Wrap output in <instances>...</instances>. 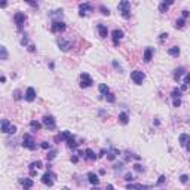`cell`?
<instances>
[{"label": "cell", "instance_id": "obj_1", "mask_svg": "<svg viewBox=\"0 0 190 190\" xmlns=\"http://www.w3.org/2000/svg\"><path fill=\"white\" fill-rule=\"evenodd\" d=\"M117 9H119V12H121V15L123 18H129L131 16V3L128 2V0H122V2H119Z\"/></svg>", "mask_w": 190, "mask_h": 190}, {"label": "cell", "instance_id": "obj_2", "mask_svg": "<svg viewBox=\"0 0 190 190\" xmlns=\"http://www.w3.org/2000/svg\"><path fill=\"white\" fill-rule=\"evenodd\" d=\"M22 147H26L28 150H36L37 146H36V141L33 140L31 135H28V134L24 135V138H22Z\"/></svg>", "mask_w": 190, "mask_h": 190}, {"label": "cell", "instance_id": "obj_3", "mask_svg": "<svg viewBox=\"0 0 190 190\" xmlns=\"http://www.w3.org/2000/svg\"><path fill=\"white\" fill-rule=\"evenodd\" d=\"M131 79H132V82L135 85H142V82H144V79H146V74L142 73V71H140V70H134L131 73Z\"/></svg>", "mask_w": 190, "mask_h": 190}, {"label": "cell", "instance_id": "obj_4", "mask_svg": "<svg viewBox=\"0 0 190 190\" xmlns=\"http://www.w3.org/2000/svg\"><path fill=\"white\" fill-rule=\"evenodd\" d=\"M178 142L181 147H184L187 152H190V135L189 134H181L178 137Z\"/></svg>", "mask_w": 190, "mask_h": 190}, {"label": "cell", "instance_id": "obj_5", "mask_svg": "<svg viewBox=\"0 0 190 190\" xmlns=\"http://www.w3.org/2000/svg\"><path fill=\"white\" fill-rule=\"evenodd\" d=\"M43 125H45L48 129H55V128H57L55 117H54V116H45V117H43Z\"/></svg>", "mask_w": 190, "mask_h": 190}, {"label": "cell", "instance_id": "obj_6", "mask_svg": "<svg viewBox=\"0 0 190 190\" xmlns=\"http://www.w3.org/2000/svg\"><path fill=\"white\" fill-rule=\"evenodd\" d=\"M92 77L88 74V73H82L80 74V86L82 88H89V86H92Z\"/></svg>", "mask_w": 190, "mask_h": 190}, {"label": "cell", "instance_id": "obj_7", "mask_svg": "<svg viewBox=\"0 0 190 190\" xmlns=\"http://www.w3.org/2000/svg\"><path fill=\"white\" fill-rule=\"evenodd\" d=\"M54 178H55V175H54L52 172L48 171L46 174H43V177H42V183L51 187V186H54Z\"/></svg>", "mask_w": 190, "mask_h": 190}, {"label": "cell", "instance_id": "obj_8", "mask_svg": "<svg viewBox=\"0 0 190 190\" xmlns=\"http://www.w3.org/2000/svg\"><path fill=\"white\" fill-rule=\"evenodd\" d=\"M13 21H15L16 26H22V24L27 21V15L24 13V12H16V13L13 15Z\"/></svg>", "mask_w": 190, "mask_h": 190}, {"label": "cell", "instance_id": "obj_9", "mask_svg": "<svg viewBox=\"0 0 190 190\" xmlns=\"http://www.w3.org/2000/svg\"><path fill=\"white\" fill-rule=\"evenodd\" d=\"M65 24L62 22V21H55V22H52V33H61V31H64L65 30Z\"/></svg>", "mask_w": 190, "mask_h": 190}, {"label": "cell", "instance_id": "obj_10", "mask_svg": "<svg viewBox=\"0 0 190 190\" xmlns=\"http://www.w3.org/2000/svg\"><path fill=\"white\" fill-rule=\"evenodd\" d=\"M111 37H113V43H114V46H117V45H119V42H121V40H122V37H123V31L116 28V30H113Z\"/></svg>", "mask_w": 190, "mask_h": 190}, {"label": "cell", "instance_id": "obj_11", "mask_svg": "<svg viewBox=\"0 0 190 190\" xmlns=\"http://www.w3.org/2000/svg\"><path fill=\"white\" fill-rule=\"evenodd\" d=\"M26 100L28 101V103H31V101H34V98H36V89L33 88V86H30V88H27V91H26Z\"/></svg>", "mask_w": 190, "mask_h": 190}, {"label": "cell", "instance_id": "obj_12", "mask_svg": "<svg viewBox=\"0 0 190 190\" xmlns=\"http://www.w3.org/2000/svg\"><path fill=\"white\" fill-rule=\"evenodd\" d=\"M57 43H58V46H60V49H61V51H64V52H67V51L70 49V48H71V43H70V42H67V40H64L62 37H60Z\"/></svg>", "mask_w": 190, "mask_h": 190}, {"label": "cell", "instance_id": "obj_13", "mask_svg": "<svg viewBox=\"0 0 190 190\" xmlns=\"http://www.w3.org/2000/svg\"><path fill=\"white\" fill-rule=\"evenodd\" d=\"M88 181L92 184V186H98L100 184V178L95 172H88Z\"/></svg>", "mask_w": 190, "mask_h": 190}, {"label": "cell", "instance_id": "obj_14", "mask_svg": "<svg viewBox=\"0 0 190 190\" xmlns=\"http://www.w3.org/2000/svg\"><path fill=\"white\" fill-rule=\"evenodd\" d=\"M91 9H92V6H91L89 3H80V6H79V15H80V16H85L86 12H89Z\"/></svg>", "mask_w": 190, "mask_h": 190}, {"label": "cell", "instance_id": "obj_15", "mask_svg": "<svg viewBox=\"0 0 190 190\" xmlns=\"http://www.w3.org/2000/svg\"><path fill=\"white\" fill-rule=\"evenodd\" d=\"M152 58H153V48H146L144 55H142V60H144V62H150Z\"/></svg>", "mask_w": 190, "mask_h": 190}, {"label": "cell", "instance_id": "obj_16", "mask_svg": "<svg viewBox=\"0 0 190 190\" xmlns=\"http://www.w3.org/2000/svg\"><path fill=\"white\" fill-rule=\"evenodd\" d=\"M97 28H98V33H100V37H103V39H106V37L108 36V30H107V27L104 26V24H98V26H97Z\"/></svg>", "mask_w": 190, "mask_h": 190}, {"label": "cell", "instance_id": "obj_17", "mask_svg": "<svg viewBox=\"0 0 190 190\" xmlns=\"http://www.w3.org/2000/svg\"><path fill=\"white\" fill-rule=\"evenodd\" d=\"M19 183H21V186H22L24 189H31V187L34 186V183H33L31 178H21Z\"/></svg>", "mask_w": 190, "mask_h": 190}, {"label": "cell", "instance_id": "obj_18", "mask_svg": "<svg viewBox=\"0 0 190 190\" xmlns=\"http://www.w3.org/2000/svg\"><path fill=\"white\" fill-rule=\"evenodd\" d=\"M184 67H178V68H175V71H174V80L175 82H178L180 79H181V76L184 74Z\"/></svg>", "mask_w": 190, "mask_h": 190}, {"label": "cell", "instance_id": "obj_19", "mask_svg": "<svg viewBox=\"0 0 190 190\" xmlns=\"http://www.w3.org/2000/svg\"><path fill=\"white\" fill-rule=\"evenodd\" d=\"M119 122H121L122 125H126L129 122V116L126 111H122V113H119Z\"/></svg>", "mask_w": 190, "mask_h": 190}, {"label": "cell", "instance_id": "obj_20", "mask_svg": "<svg viewBox=\"0 0 190 190\" xmlns=\"http://www.w3.org/2000/svg\"><path fill=\"white\" fill-rule=\"evenodd\" d=\"M83 156H85L88 160H95V159H97V155H95L94 150H91V149H86V150L83 152Z\"/></svg>", "mask_w": 190, "mask_h": 190}, {"label": "cell", "instance_id": "obj_21", "mask_svg": "<svg viewBox=\"0 0 190 190\" xmlns=\"http://www.w3.org/2000/svg\"><path fill=\"white\" fill-rule=\"evenodd\" d=\"M67 144H68L70 149H77V147H79V142L74 140V135H71V137L67 140Z\"/></svg>", "mask_w": 190, "mask_h": 190}, {"label": "cell", "instance_id": "obj_22", "mask_svg": "<svg viewBox=\"0 0 190 190\" xmlns=\"http://www.w3.org/2000/svg\"><path fill=\"white\" fill-rule=\"evenodd\" d=\"M11 123H9V121L8 119H3L2 121V132H5V134H9V129H11Z\"/></svg>", "mask_w": 190, "mask_h": 190}, {"label": "cell", "instance_id": "obj_23", "mask_svg": "<svg viewBox=\"0 0 190 190\" xmlns=\"http://www.w3.org/2000/svg\"><path fill=\"white\" fill-rule=\"evenodd\" d=\"M168 54H169L171 57H178V55H180V48H178V46L169 48V49H168Z\"/></svg>", "mask_w": 190, "mask_h": 190}, {"label": "cell", "instance_id": "obj_24", "mask_svg": "<svg viewBox=\"0 0 190 190\" xmlns=\"http://www.w3.org/2000/svg\"><path fill=\"white\" fill-rule=\"evenodd\" d=\"M98 89H100V92H101V95H107V94L110 92V89H108V86H107L106 83H101V85L98 86Z\"/></svg>", "mask_w": 190, "mask_h": 190}, {"label": "cell", "instance_id": "obj_25", "mask_svg": "<svg viewBox=\"0 0 190 190\" xmlns=\"http://www.w3.org/2000/svg\"><path fill=\"white\" fill-rule=\"evenodd\" d=\"M117 155H119V152L113 149V150H110V152H107V159H108V160H114Z\"/></svg>", "mask_w": 190, "mask_h": 190}, {"label": "cell", "instance_id": "obj_26", "mask_svg": "<svg viewBox=\"0 0 190 190\" xmlns=\"http://www.w3.org/2000/svg\"><path fill=\"white\" fill-rule=\"evenodd\" d=\"M30 128L34 129V131H39V129L42 128V123L37 122V121H31V122H30Z\"/></svg>", "mask_w": 190, "mask_h": 190}, {"label": "cell", "instance_id": "obj_27", "mask_svg": "<svg viewBox=\"0 0 190 190\" xmlns=\"http://www.w3.org/2000/svg\"><path fill=\"white\" fill-rule=\"evenodd\" d=\"M40 168H43V163L40 160H36L30 165V169H40Z\"/></svg>", "mask_w": 190, "mask_h": 190}, {"label": "cell", "instance_id": "obj_28", "mask_svg": "<svg viewBox=\"0 0 190 190\" xmlns=\"http://www.w3.org/2000/svg\"><path fill=\"white\" fill-rule=\"evenodd\" d=\"M184 24H186V19L184 18H180V19H177V22H175V28H183L184 27Z\"/></svg>", "mask_w": 190, "mask_h": 190}, {"label": "cell", "instance_id": "obj_29", "mask_svg": "<svg viewBox=\"0 0 190 190\" xmlns=\"http://www.w3.org/2000/svg\"><path fill=\"white\" fill-rule=\"evenodd\" d=\"M180 95H181V89L175 88V89L172 91V94H171V97H172V98H180Z\"/></svg>", "mask_w": 190, "mask_h": 190}, {"label": "cell", "instance_id": "obj_30", "mask_svg": "<svg viewBox=\"0 0 190 190\" xmlns=\"http://www.w3.org/2000/svg\"><path fill=\"white\" fill-rule=\"evenodd\" d=\"M106 100H107L108 103H114V100H116V97H114V95H113L111 92H108V94L106 95Z\"/></svg>", "mask_w": 190, "mask_h": 190}, {"label": "cell", "instance_id": "obj_31", "mask_svg": "<svg viewBox=\"0 0 190 190\" xmlns=\"http://www.w3.org/2000/svg\"><path fill=\"white\" fill-rule=\"evenodd\" d=\"M168 9H169V6L166 5V3H162V5L159 6V11H160L162 13H165V12H168Z\"/></svg>", "mask_w": 190, "mask_h": 190}, {"label": "cell", "instance_id": "obj_32", "mask_svg": "<svg viewBox=\"0 0 190 190\" xmlns=\"http://www.w3.org/2000/svg\"><path fill=\"white\" fill-rule=\"evenodd\" d=\"M147 186H142V184H128V189H146Z\"/></svg>", "mask_w": 190, "mask_h": 190}, {"label": "cell", "instance_id": "obj_33", "mask_svg": "<svg viewBox=\"0 0 190 190\" xmlns=\"http://www.w3.org/2000/svg\"><path fill=\"white\" fill-rule=\"evenodd\" d=\"M0 51H2V60H6V58H8V51H6V48L2 46V48H0Z\"/></svg>", "mask_w": 190, "mask_h": 190}, {"label": "cell", "instance_id": "obj_34", "mask_svg": "<svg viewBox=\"0 0 190 190\" xmlns=\"http://www.w3.org/2000/svg\"><path fill=\"white\" fill-rule=\"evenodd\" d=\"M134 169H135L137 172H142V171H144V168H142L140 163H135V165H134Z\"/></svg>", "mask_w": 190, "mask_h": 190}, {"label": "cell", "instance_id": "obj_35", "mask_svg": "<svg viewBox=\"0 0 190 190\" xmlns=\"http://www.w3.org/2000/svg\"><path fill=\"white\" fill-rule=\"evenodd\" d=\"M100 9H101V13H103V15H106V16H108V15H110V11H108L107 8H104V6H101Z\"/></svg>", "mask_w": 190, "mask_h": 190}, {"label": "cell", "instance_id": "obj_36", "mask_svg": "<svg viewBox=\"0 0 190 190\" xmlns=\"http://www.w3.org/2000/svg\"><path fill=\"white\" fill-rule=\"evenodd\" d=\"M55 155H57V152H49V155H46L48 160H52V159L55 157Z\"/></svg>", "mask_w": 190, "mask_h": 190}, {"label": "cell", "instance_id": "obj_37", "mask_svg": "<svg viewBox=\"0 0 190 190\" xmlns=\"http://www.w3.org/2000/svg\"><path fill=\"white\" fill-rule=\"evenodd\" d=\"M40 147H42L43 150H48V149H49V142H46V141H43L42 144H40Z\"/></svg>", "mask_w": 190, "mask_h": 190}, {"label": "cell", "instance_id": "obj_38", "mask_svg": "<svg viewBox=\"0 0 190 190\" xmlns=\"http://www.w3.org/2000/svg\"><path fill=\"white\" fill-rule=\"evenodd\" d=\"M181 106V100L180 98H174V107H180Z\"/></svg>", "mask_w": 190, "mask_h": 190}, {"label": "cell", "instance_id": "obj_39", "mask_svg": "<svg viewBox=\"0 0 190 190\" xmlns=\"http://www.w3.org/2000/svg\"><path fill=\"white\" fill-rule=\"evenodd\" d=\"M26 3H28L31 6H37V0H26Z\"/></svg>", "mask_w": 190, "mask_h": 190}, {"label": "cell", "instance_id": "obj_40", "mask_svg": "<svg viewBox=\"0 0 190 190\" xmlns=\"http://www.w3.org/2000/svg\"><path fill=\"white\" fill-rule=\"evenodd\" d=\"M125 180H126V181H132V180H134V177H132V174H131V172H128V174L125 175Z\"/></svg>", "mask_w": 190, "mask_h": 190}, {"label": "cell", "instance_id": "obj_41", "mask_svg": "<svg viewBox=\"0 0 190 190\" xmlns=\"http://www.w3.org/2000/svg\"><path fill=\"white\" fill-rule=\"evenodd\" d=\"M187 180H189V177H187L186 174H183V175L180 177V181H181V183H187Z\"/></svg>", "mask_w": 190, "mask_h": 190}, {"label": "cell", "instance_id": "obj_42", "mask_svg": "<svg viewBox=\"0 0 190 190\" xmlns=\"http://www.w3.org/2000/svg\"><path fill=\"white\" fill-rule=\"evenodd\" d=\"M184 83H186V85H190V73L186 74V77H184Z\"/></svg>", "mask_w": 190, "mask_h": 190}, {"label": "cell", "instance_id": "obj_43", "mask_svg": "<svg viewBox=\"0 0 190 190\" xmlns=\"http://www.w3.org/2000/svg\"><path fill=\"white\" fill-rule=\"evenodd\" d=\"M122 166H123V163H122V162H119V163L114 165V169H116V171H117V169H122Z\"/></svg>", "mask_w": 190, "mask_h": 190}, {"label": "cell", "instance_id": "obj_44", "mask_svg": "<svg viewBox=\"0 0 190 190\" xmlns=\"http://www.w3.org/2000/svg\"><path fill=\"white\" fill-rule=\"evenodd\" d=\"M163 181H165V175H160V177H159V180H157V186H159V184H162Z\"/></svg>", "mask_w": 190, "mask_h": 190}, {"label": "cell", "instance_id": "obj_45", "mask_svg": "<svg viewBox=\"0 0 190 190\" xmlns=\"http://www.w3.org/2000/svg\"><path fill=\"white\" fill-rule=\"evenodd\" d=\"M174 2H175V0H163V3H166L168 6H171V5H172Z\"/></svg>", "mask_w": 190, "mask_h": 190}, {"label": "cell", "instance_id": "obj_46", "mask_svg": "<svg viewBox=\"0 0 190 190\" xmlns=\"http://www.w3.org/2000/svg\"><path fill=\"white\" fill-rule=\"evenodd\" d=\"M113 65H114L116 68H119V71H121V70H122V68H121V65H119V64H117V61H113Z\"/></svg>", "mask_w": 190, "mask_h": 190}, {"label": "cell", "instance_id": "obj_47", "mask_svg": "<svg viewBox=\"0 0 190 190\" xmlns=\"http://www.w3.org/2000/svg\"><path fill=\"white\" fill-rule=\"evenodd\" d=\"M166 37H168V34H166V33H162V34H160V40H165Z\"/></svg>", "mask_w": 190, "mask_h": 190}, {"label": "cell", "instance_id": "obj_48", "mask_svg": "<svg viewBox=\"0 0 190 190\" xmlns=\"http://www.w3.org/2000/svg\"><path fill=\"white\" fill-rule=\"evenodd\" d=\"M187 16H189V11H183V18L186 19Z\"/></svg>", "mask_w": 190, "mask_h": 190}, {"label": "cell", "instance_id": "obj_49", "mask_svg": "<svg viewBox=\"0 0 190 190\" xmlns=\"http://www.w3.org/2000/svg\"><path fill=\"white\" fill-rule=\"evenodd\" d=\"M19 98H21V97H19V91H16V92H15V100H19Z\"/></svg>", "mask_w": 190, "mask_h": 190}, {"label": "cell", "instance_id": "obj_50", "mask_svg": "<svg viewBox=\"0 0 190 190\" xmlns=\"http://www.w3.org/2000/svg\"><path fill=\"white\" fill-rule=\"evenodd\" d=\"M79 159H77V156H73V157H71V162H73V163H76Z\"/></svg>", "mask_w": 190, "mask_h": 190}, {"label": "cell", "instance_id": "obj_51", "mask_svg": "<svg viewBox=\"0 0 190 190\" xmlns=\"http://www.w3.org/2000/svg\"><path fill=\"white\" fill-rule=\"evenodd\" d=\"M0 82L5 83V82H6V77H5V76H2V77H0Z\"/></svg>", "mask_w": 190, "mask_h": 190}, {"label": "cell", "instance_id": "obj_52", "mask_svg": "<svg viewBox=\"0 0 190 190\" xmlns=\"http://www.w3.org/2000/svg\"><path fill=\"white\" fill-rule=\"evenodd\" d=\"M2 8H6V0H2Z\"/></svg>", "mask_w": 190, "mask_h": 190}]
</instances>
